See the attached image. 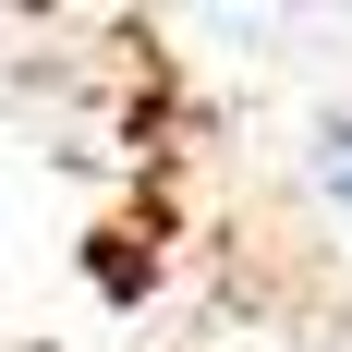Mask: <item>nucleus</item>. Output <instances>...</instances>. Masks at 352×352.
<instances>
[{"instance_id": "1", "label": "nucleus", "mask_w": 352, "mask_h": 352, "mask_svg": "<svg viewBox=\"0 0 352 352\" xmlns=\"http://www.w3.org/2000/svg\"><path fill=\"white\" fill-rule=\"evenodd\" d=\"M328 182H340V207H352V134H328Z\"/></svg>"}]
</instances>
